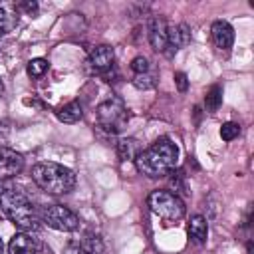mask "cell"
Returning a JSON list of instances; mask_svg holds the SVG:
<instances>
[{
	"label": "cell",
	"instance_id": "obj_1",
	"mask_svg": "<svg viewBox=\"0 0 254 254\" xmlns=\"http://www.w3.org/2000/svg\"><path fill=\"white\" fill-rule=\"evenodd\" d=\"M179 163V147L169 137H159L151 147L135 157V167L149 179H163L175 171Z\"/></svg>",
	"mask_w": 254,
	"mask_h": 254
},
{
	"label": "cell",
	"instance_id": "obj_2",
	"mask_svg": "<svg viewBox=\"0 0 254 254\" xmlns=\"http://www.w3.org/2000/svg\"><path fill=\"white\" fill-rule=\"evenodd\" d=\"M0 208L24 232L38 228V214L30 198L16 187L0 181Z\"/></svg>",
	"mask_w": 254,
	"mask_h": 254
},
{
	"label": "cell",
	"instance_id": "obj_3",
	"mask_svg": "<svg viewBox=\"0 0 254 254\" xmlns=\"http://www.w3.org/2000/svg\"><path fill=\"white\" fill-rule=\"evenodd\" d=\"M32 181L48 194H67L75 187V173L60 163L42 161L32 167Z\"/></svg>",
	"mask_w": 254,
	"mask_h": 254
},
{
	"label": "cell",
	"instance_id": "obj_4",
	"mask_svg": "<svg viewBox=\"0 0 254 254\" xmlns=\"http://www.w3.org/2000/svg\"><path fill=\"white\" fill-rule=\"evenodd\" d=\"M147 206L155 216H159L165 222H179L187 212L183 198L177 192L163 189H157L147 196Z\"/></svg>",
	"mask_w": 254,
	"mask_h": 254
},
{
	"label": "cell",
	"instance_id": "obj_5",
	"mask_svg": "<svg viewBox=\"0 0 254 254\" xmlns=\"http://www.w3.org/2000/svg\"><path fill=\"white\" fill-rule=\"evenodd\" d=\"M97 125L107 133H121L129 123V109L119 97H107L103 99L95 109Z\"/></svg>",
	"mask_w": 254,
	"mask_h": 254
},
{
	"label": "cell",
	"instance_id": "obj_6",
	"mask_svg": "<svg viewBox=\"0 0 254 254\" xmlns=\"http://www.w3.org/2000/svg\"><path fill=\"white\" fill-rule=\"evenodd\" d=\"M40 222L60 232H73L79 226V218L73 210L64 204H48L40 212Z\"/></svg>",
	"mask_w": 254,
	"mask_h": 254
},
{
	"label": "cell",
	"instance_id": "obj_7",
	"mask_svg": "<svg viewBox=\"0 0 254 254\" xmlns=\"http://www.w3.org/2000/svg\"><path fill=\"white\" fill-rule=\"evenodd\" d=\"M24 169V157L14 149L0 147V181L16 177Z\"/></svg>",
	"mask_w": 254,
	"mask_h": 254
},
{
	"label": "cell",
	"instance_id": "obj_8",
	"mask_svg": "<svg viewBox=\"0 0 254 254\" xmlns=\"http://www.w3.org/2000/svg\"><path fill=\"white\" fill-rule=\"evenodd\" d=\"M210 36H212V44L218 52H230L232 44H234V28L226 22V20H216L210 26Z\"/></svg>",
	"mask_w": 254,
	"mask_h": 254
},
{
	"label": "cell",
	"instance_id": "obj_9",
	"mask_svg": "<svg viewBox=\"0 0 254 254\" xmlns=\"http://www.w3.org/2000/svg\"><path fill=\"white\" fill-rule=\"evenodd\" d=\"M42 250V242L28 232H16L8 242L10 254H38Z\"/></svg>",
	"mask_w": 254,
	"mask_h": 254
},
{
	"label": "cell",
	"instance_id": "obj_10",
	"mask_svg": "<svg viewBox=\"0 0 254 254\" xmlns=\"http://www.w3.org/2000/svg\"><path fill=\"white\" fill-rule=\"evenodd\" d=\"M113 60H115V52L111 46L107 44H101V46H95L89 56H87V65L93 69V71H107L111 65H113Z\"/></svg>",
	"mask_w": 254,
	"mask_h": 254
},
{
	"label": "cell",
	"instance_id": "obj_11",
	"mask_svg": "<svg viewBox=\"0 0 254 254\" xmlns=\"http://www.w3.org/2000/svg\"><path fill=\"white\" fill-rule=\"evenodd\" d=\"M167 28H169V24L165 22V18L157 16L149 22V42L155 52L167 50Z\"/></svg>",
	"mask_w": 254,
	"mask_h": 254
},
{
	"label": "cell",
	"instance_id": "obj_12",
	"mask_svg": "<svg viewBox=\"0 0 254 254\" xmlns=\"http://www.w3.org/2000/svg\"><path fill=\"white\" fill-rule=\"evenodd\" d=\"M187 44H190V28L187 24H173L167 28V48L177 52Z\"/></svg>",
	"mask_w": 254,
	"mask_h": 254
},
{
	"label": "cell",
	"instance_id": "obj_13",
	"mask_svg": "<svg viewBox=\"0 0 254 254\" xmlns=\"http://www.w3.org/2000/svg\"><path fill=\"white\" fill-rule=\"evenodd\" d=\"M18 26V8L12 2H0V36L10 34Z\"/></svg>",
	"mask_w": 254,
	"mask_h": 254
},
{
	"label": "cell",
	"instance_id": "obj_14",
	"mask_svg": "<svg viewBox=\"0 0 254 254\" xmlns=\"http://www.w3.org/2000/svg\"><path fill=\"white\" fill-rule=\"evenodd\" d=\"M187 232H189V238L194 244H204L206 242V234H208V222H206V218L202 214L190 216V220L187 224Z\"/></svg>",
	"mask_w": 254,
	"mask_h": 254
},
{
	"label": "cell",
	"instance_id": "obj_15",
	"mask_svg": "<svg viewBox=\"0 0 254 254\" xmlns=\"http://www.w3.org/2000/svg\"><path fill=\"white\" fill-rule=\"evenodd\" d=\"M83 111H81V103L79 101H67L64 105H60L56 109V117L62 121V123H77L81 119Z\"/></svg>",
	"mask_w": 254,
	"mask_h": 254
},
{
	"label": "cell",
	"instance_id": "obj_16",
	"mask_svg": "<svg viewBox=\"0 0 254 254\" xmlns=\"http://www.w3.org/2000/svg\"><path fill=\"white\" fill-rule=\"evenodd\" d=\"M141 153V147H139V141L133 139V137H127V139H121L117 143V155L121 161H127V159H133Z\"/></svg>",
	"mask_w": 254,
	"mask_h": 254
},
{
	"label": "cell",
	"instance_id": "obj_17",
	"mask_svg": "<svg viewBox=\"0 0 254 254\" xmlns=\"http://www.w3.org/2000/svg\"><path fill=\"white\" fill-rule=\"evenodd\" d=\"M220 103H222V87L218 83H214V85H210V89L204 95V107H206V111L212 113L220 107Z\"/></svg>",
	"mask_w": 254,
	"mask_h": 254
},
{
	"label": "cell",
	"instance_id": "obj_18",
	"mask_svg": "<svg viewBox=\"0 0 254 254\" xmlns=\"http://www.w3.org/2000/svg\"><path fill=\"white\" fill-rule=\"evenodd\" d=\"M81 254H101L103 252V242L97 234H87L81 242H79Z\"/></svg>",
	"mask_w": 254,
	"mask_h": 254
},
{
	"label": "cell",
	"instance_id": "obj_19",
	"mask_svg": "<svg viewBox=\"0 0 254 254\" xmlns=\"http://www.w3.org/2000/svg\"><path fill=\"white\" fill-rule=\"evenodd\" d=\"M48 67H50L48 60H44V58H34V60H30V62H28L26 71H28V75H30V77L38 79V77H42V75L48 71Z\"/></svg>",
	"mask_w": 254,
	"mask_h": 254
},
{
	"label": "cell",
	"instance_id": "obj_20",
	"mask_svg": "<svg viewBox=\"0 0 254 254\" xmlns=\"http://www.w3.org/2000/svg\"><path fill=\"white\" fill-rule=\"evenodd\" d=\"M155 83H157V73H155V71H151V69L133 77V85H135L137 89H151Z\"/></svg>",
	"mask_w": 254,
	"mask_h": 254
},
{
	"label": "cell",
	"instance_id": "obj_21",
	"mask_svg": "<svg viewBox=\"0 0 254 254\" xmlns=\"http://www.w3.org/2000/svg\"><path fill=\"white\" fill-rule=\"evenodd\" d=\"M240 135V125L234 123V121H226L222 127H220V137L222 141H232Z\"/></svg>",
	"mask_w": 254,
	"mask_h": 254
},
{
	"label": "cell",
	"instance_id": "obj_22",
	"mask_svg": "<svg viewBox=\"0 0 254 254\" xmlns=\"http://www.w3.org/2000/svg\"><path fill=\"white\" fill-rule=\"evenodd\" d=\"M149 69H151V65H149V60H147L145 56H137V58H133V62H131V71H133L135 75L145 73V71H149Z\"/></svg>",
	"mask_w": 254,
	"mask_h": 254
},
{
	"label": "cell",
	"instance_id": "obj_23",
	"mask_svg": "<svg viewBox=\"0 0 254 254\" xmlns=\"http://www.w3.org/2000/svg\"><path fill=\"white\" fill-rule=\"evenodd\" d=\"M16 8H18V12H26V14L34 16V14L38 12V2H30V0H26V2L16 4Z\"/></svg>",
	"mask_w": 254,
	"mask_h": 254
},
{
	"label": "cell",
	"instance_id": "obj_24",
	"mask_svg": "<svg viewBox=\"0 0 254 254\" xmlns=\"http://www.w3.org/2000/svg\"><path fill=\"white\" fill-rule=\"evenodd\" d=\"M175 83H177V89H179V91H187V87H189V79H187V73H183V71H177V73H175Z\"/></svg>",
	"mask_w": 254,
	"mask_h": 254
},
{
	"label": "cell",
	"instance_id": "obj_25",
	"mask_svg": "<svg viewBox=\"0 0 254 254\" xmlns=\"http://www.w3.org/2000/svg\"><path fill=\"white\" fill-rule=\"evenodd\" d=\"M64 254H81V248H79V242H71L65 246Z\"/></svg>",
	"mask_w": 254,
	"mask_h": 254
},
{
	"label": "cell",
	"instance_id": "obj_26",
	"mask_svg": "<svg viewBox=\"0 0 254 254\" xmlns=\"http://www.w3.org/2000/svg\"><path fill=\"white\" fill-rule=\"evenodd\" d=\"M4 91V83H2V79H0V93Z\"/></svg>",
	"mask_w": 254,
	"mask_h": 254
},
{
	"label": "cell",
	"instance_id": "obj_27",
	"mask_svg": "<svg viewBox=\"0 0 254 254\" xmlns=\"http://www.w3.org/2000/svg\"><path fill=\"white\" fill-rule=\"evenodd\" d=\"M2 250H4V246H2V238H0V254H2Z\"/></svg>",
	"mask_w": 254,
	"mask_h": 254
}]
</instances>
